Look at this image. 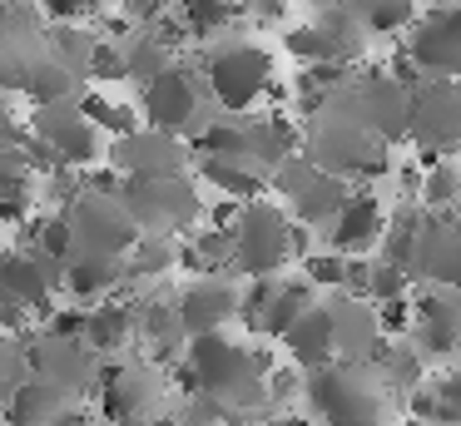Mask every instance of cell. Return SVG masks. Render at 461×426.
I'll use <instances>...</instances> for the list:
<instances>
[{
  "label": "cell",
  "mask_w": 461,
  "mask_h": 426,
  "mask_svg": "<svg viewBox=\"0 0 461 426\" xmlns=\"http://www.w3.org/2000/svg\"><path fill=\"white\" fill-rule=\"evenodd\" d=\"M308 402L328 426H377L387 412V382L367 362H328L308 372Z\"/></svg>",
  "instance_id": "obj_1"
},
{
  "label": "cell",
  "mask_w": 461,
  "mask_h": 426,
  "mask_svg": "<svg viewBox=\"0 0 461 426\" xmlns=\"http://www.w3.org/2000/svg\"><path fill=\"white\" fill-rule=\"evenodd\" d=\"M293 253V218L273 204H239L233 218V267L249 277H273Z\"/></svg>",
  "instance_id": "obj_2"
},
{
  "label": "cell",
  "mask_w": 461,
  "mask_h": 426,
  "mask_svg": "<svg viewBox=\"0 0 461 426\" xmlns=\"http://www.w3.org/2000/svg\"><path fill=\"white\" fill-rule=\"evenodd\" d=\"M120 204H124V213H130L134 228L159 233V238L189 228L194 218L203 213L199 188H194L184 174H174V178H124V184H120Z\"/></svg>",
  "instance_id": "obj_3"
},
{
  "label": "cell",
  "mask_w": 461,
  "mask_h": 426,
  "mask_svg": "<svg viewBox=\"0 0 461 426\" xmlns=\"http://www.w3.org/2000/svg\"><path fill=\"white\" fill-rule=\"evenodd\" d=\"M407 134L417 139V154L421 164L431 159H447L456 149L461 134V95H456V79H421L411 89V109H407Z\"/></svg>",
  "instance_id": "obj_4"
},
{
  "label": "cell",
  "mask_w": 461,
  "mask_h": 426,
  "mask_svg": "<svg viewBox=\"0 0 461 426\" xmlns=\"http://www.w3.org/2000/svg\"><path fill=\"white\" fill-rule=\"evenodd\" d=\"M209 85H213V99H219L229 114H243V109L273 85L268 50L249 45V40H233V45L213 50L209 55Z\"/></svg>",
  "instance_id": "obj_5"
},
{
  "label": "cell",
  "mask_w": 461,
  "mask_h": 426,
  "mask_svg": "<svg viewBox=\"0 0 461 426\" xmlns=\"http://www.w3.org/2000/svg\"><path fill=\"white\" fill-rule=\"evenodd\" d=\"M75 238V253H104V258H124L140 238V228L130 223L120 198H104V194H80L65 213Z\"/></svg>",
  "instance_id": "obj_6"
},
{
  "label": "cell",
  "mask_w": 461,
  "mask_h": 426,
  "mask_svg": "<svg viewBox=\"0 0 461 426\" xmlns=\"http://www.w3.org/2000/svg\"><path fill=\"white\" fill-rule=\"evenodd\" d=\"M273 184H278V194L293 204V213H298L303 228L328 223V218L338 213L342 204H348V178L322 174V168L308 164L303 154H288V159H283L278 174H273Z\"/></svg>",
  "instance_id": "obj_7"
},
{
  "label": "cell",
  "mask_w": 461,
  "mask_h": 426,
  "mask_svg": "<svg viewBox=\"0 0 461 426\" xmlns=\"http://www.w3.org/2000/svg\"><path fill=\"white\" fill-rule=\"evenodd\" d=\"M342 104H348V114L357 119V124L377 139V144L407 134L411 95L397 85V79H387V69H367L357 85H348V99H342Z\"/></svg>",
  "instance_id": "obj_8"
},
{
  "label": "cell",
  "mask_w": 461,
  "mask_h": 426,
  "mask_svg": "<svg viewBox=\"0 0 461 426\" xmlns=\"http://www.w3.org/2000/svg\"><path fill=\"white\" fill-rule=\"evenodd\" d=\"M407 59L431 79H451L461 69V10L451 5V0H441L437 10H427V15L417 20Z\"/></svg>",
  "instance_id": "obj_9"
},
{
  "label": "cell",
  "mask_w": 461,
  "mask_h": 426,
  "mask_svg": "<svg viewBox=\"0 0 461 426\" xmlns=\"http://www.w3.org/2000/svg\"><path fill=\"white\" fill-rule=\"evenodd\" d=\"M65 283V267L41 253H0V303L21 307V313H45L50 293Z\"/></svg>",
  "instance_id": "obj_10"
},
{
  "label": "cell",
  "mask_w": 461,
  "mask_h": 426,
  "mask_svg": "<svg viewBox=\"0 0 461 426\" xmlns=\"http://www.w3.org/2000/svg\"><path fill=\"white\" fill-rule=\"evenodd\" d=\"M322 313H328V332H332V357H342V362H367V367L382 357L387 337H382L377 317H372V307L362 297L338 293L332 303H322Z\"/></svg>",
  "instance_id": "obj_11"
},
{
  "label": "cell",
  "mask_w": 461,
  "mask_h": 426,
  "mask_svg": "<svg viewBox=\"0 0 461 426\" xmlns=\"http://www.w3.org/2000/svg\"><path fill=\"white\" fill-rule=\"evenodd\" d=\"M35 139L50 149V159L60 168H80V164H95L100 159V134L95 124L70 104H45L35 114Z\"/></svg>",
  "instance_id": "obj_12"
},
{
  "label": "cell",
  "mask_w": 461,
  "mask_h": 426,
  "mask_svg": "<svg viewBox=\"0 0 461 426\" xmlns=\"http://www.w3.org/2000/svg\"><path fill=\"white\" fill-rule=\"evenodd\" d=\"M169 307H174V322H179L184 342H189V337L219 332L229 317H239V287L229 277H194Z\"/></svg>",
  "instance_id": "obj_13"
},
{
  "label": "cell",
  "mask_w": 461,
  "mask_h": 426,
  "mask_svg": "<svg viewBox=\"0 0 461 426\" xmlns=\"http://www.w3.org/2000/svg\"><path fill=\"white\" fill-rule=\"evenodd\" d=\"M456 253H461V238H456L451 213H421L417 248H411V263H407V283L427 277L437 287H456V273H461Z\"/></svg>",
  "instance_id": "obj_14"
},
{
  "label": "cell",
  "mask_w": 461,
  "mask_h": 426,
  "mask_svg": "<svg viewBox=\"0 0 461 426\" xmlns=\"http://www.w3.org/2000/svg\"><path fill=\"white\" fill-rule=\"evenodd\" d=\"M100 416L114 426L134 421V416H149L159 382H154V367H104L100 376Z\"/></svg>",
  "instance_id": "obj_15"
},
{
  "label": "cell",
  "mask_w": 461,
  "mask_h": 426,
  "mask_svg": "<svg viewBox=\"0 0 461 426\" xmlns=\"http://www.w3.org/2000/svg\"><path fill=\"white\" fill-rule=\"evenodd\" d=\"M411 352L417 357H451L456 352V327H461V307L451 287H437V293H421V303L411 307Z\"/></svg>",
  "instance_id": "obj_16"
},
{
  "label": "cell",
  "mask_w": 461,
  "mask_h": 426,
  "mask_svg": "<svg viewBox=\"0 0 461 426\" xmlns=\"http://www.w3.org/2000/svg\"><path fill=\"white\" fill-rule=\"evenodd\" d=\"M114 164L130 178H174L184 168V144L174 134H159V129H134V134L114 139Z\"/></svg>",
  "instance_id": "obj_17"
},
{
  "label": "cell",
  "mask_w": 461,
  "mask_h": 426,
  "mask_svg": "<svg viewBox=\"0 0 461 426\" xmlns=\"http://www.w3.org/2000/svg\"><path fill=\"white\" fill-rule=\"evenodd\" d=\"M25 362H31V382H45L50 392H75V386H85V376H90V352H85L80 342H55V337H41V342L25 347Z\"/></svg>",
  "instance_id": "obj_18"
},
{
  "label": "cell",
  "mask_w": 461,
  "mask_h": 426,
  "mask_svg": "<svg viewBox=\"0 0 461 426\" xmlns=\"http://www.w3.org/2000/svg\"><path fill=\"white\" fill-rule=\"evenodd\" d=\"M194 109H199V95H194V79L184 75V69H164L159 79L144 85V119H149V129H159V134L184 129L194 119Z\"/></svg>",
  "instance_id": "obj_19"
},
{
  "label": "cell",
  "mask_w": 461,
  "mask_h": 426,
  "mask_svg": "<svg viewBox=\"0 0 461 426\" xmlns=\"http://www.w3.org/2000/svg\"><path fill=\"white\" fill-rule=\"evenodd\" d=\"M382 228H387V213H382V204L372 194H348V204L338 208V218H332V253L348 258V253H362V248H372L382 238Z\"/></svg>",
  "instance_id": "obj_20"
},
{
  "label": "cell",
  "mask_w": 461,
  "mask_h": 426,
  "mask_svg": "<svg viewBox=\"0 0 461 426\" xmlns=\"http://www.w3.org/2000/svg\"><path fill=\"white\" fill-rule=\"evenodd\" d=\"M283 347H288L293 367L298 372H318V367L332 362V332H328V313H322L318 303L308 307V313L298 317V322L283 332Z\"/></svg>",
  "instance_id": "obj_21"
},
{
  "label": "cell",
  "mask_w": 461,
  "mask_h": 426,
  "mask_svg": "<svg viewBox=\"0 0 461 426\" xmlns=\"http://www.w3.org/2000/svg\"><path fill=\"white\" fill-rule=\"evenodd\" d=\"M312 30H318V40H322L328 65L348 69L352 59H362V50H367V30H362V20L352 15V10H342V5H328L318 20H312Z\"/></svg>",
  "instance_id": "obj_22"
},
{
  "label": "cell",
  "mask_w": 461,
  "mask_h": 426,
  "mask_svg": "<svg viewBox=\"0 0 461 426\" xmlns=\"http://www.w3.org/2000/svg\"><path fill=\"white\" fill-rule=\"evenodd\" d=\"M65 283H70L75 297H104L124 283V258H104V253H75L65 263Z\"/></svg>",
  "instance_id": "obj_23"
},
{
  "label": "cell",
  "mask_w": 461,
  "mask_h": 426,
  "mask_svg": "<svg viewBox=\"0 0 461 426\" xmlns=\"http://www.w3.org/2000/svg\"><path fill=\"white\" fill-rule=\"evenodd\" d=\"M134 332V317L130 307L120 303V297H104L95 313H85V332H80V347L85 352H114V347H124Z\"/></svg>",
  "instance_id": "obj_24"
},
{
  "label": "cell",
  "mask_w": 461,
  "mask_h": 426,
  "mask_svg": "<svg viewBox=\"0 0 461 426\" xmlns=\"http://www.w3.org/2000/svg\"><path fill=\"white\" fill-rule=\"evenodd\" d=\"M65 412V396L50 392L45 382H21L11 396H5V426H50L55 416Z\"/></svg>",
  "instance_id": "obj_25"
},
{
  "label": "cell",
  "mask_w": 461,
  "mask_h": 426,
  "mask_svg": "<svg viewBox=\"0 0 461 426\" xmlns=\"http://www.w3.org/2000/svg\"><path fill=\"white\" fill-rule=\"evenodd\" d=\"M199 174H203V184L229 194L233 204H253L263 194V174L253 164H243V159H199Z\"/></svg>",
  "instance_id": "obj_26"
},
{
  "label": "cell",
  "mask_w": 461,
  "mask_h": 426,
  "mask_svg": "<svg viewBox=\"0 0 461 426\" xmlns=\"http://www.w3.org/2000/svg\"><path fill=\"white\" fill-rule=\"evenodd\" d=\"M194 154L199 159H243L249 164V124L229 119V124H209L203 134H194Z\"/></svg>",
  "instance_id": "obj_27"
},
{
  "label": "cell",
  "mask_w": 461,
  "mask_h": 426,
  "mask_svg": "<svg viewBox=\"0 0 461 426\" xmlns=\"http://www.w3.org/2000/svg\"><path fill=\"white\" fill-rule=\"evenodd\" d=\"M348 10L362 20L367 35H392L417 15V0H348Z\"/></svg>",
  "instance_id": "obj_28"
},
{
  "label": "cell",
  "mask_w": 461,
  "mask_h": 426,
  "mask_svg": "<svg viewBox=\"0 0 461 426\" xmlns=\"http://www.w3.org/2000/svg\"><path fill=\"white\" fill-rule=\"evenodd\" d=\"M308 307H312V287L303 283V277H298V283H278V293H273V307H268V317H263V332L283 342V332H288V327L298 322Z\"/></svg>",
  "instance_id": "obj_29"
},
{
  "label": "cell",
  "mask_w": 461,
  "mask_h": 426,
  "mask_svg": "<svg viewBox=\"0 0 461 426\" xmlns=\"http://www.w3.org/2000/svg\"><path fill=\"white\" fill-rule=\"evenodd\" d=\"M21 89L35 99V104H65V95L75 89V75L70 69H60L55 59H45V65H25V75H21Z\"/></svg>",
  "instance_id": "obj_30"
},
{
  "label": "cell",
  "mask_w": 461,
  "mask_h": 426,
  "mask_svg": "<svg viewBox=\"0 0 461 426\" xmlns=\"http://www.w3.org/2000/svg\"><path fill=\"white\" fill-rule=\"evenodd\" d=\"M164 69H174V55H169V45H164L159 35H140L130 50H124V79L149 85V79H159Z\"/></svg>",
  "instance_id": "obj_31"
},
{
  "label": "cell",
  "mask_w": 461,
  "mask_h": 426,
  "mask_svg": "<svg viewBox=\"0 0 461 426\" xmlns=\"http://www.w3.org/2000/svg\"><path fill=\"white\" fill-rule=\"evenodd\" d=\"M174 267V243L159 233H140L130 248V263H124V277H159Z\"/></svg>",
  "instance_id": "obj_32"
},
{
  "label": "cell",
  "mask_w": 461,
  "mask_h": 426,
  "mask_svg": "<svg viewBox=\"0 0 461 426\" xmlns=\"http://www.w3.org/2000/svg\"><path fill=\"white\" fill-rule=\"evenodd\" d=\"M41 30V15H35V0H5L0 5V50H21L25 40H35Z\"/></svg>",
  "instance_id": "obj_33"
},
{
  "label": "cell",
  "mask_w": 461,
  "mask_h": 426,
  "mask_svg": "<svg viewBox=\"0 0 461 426\" xmlns=\"http://www.w3.org/2000/svg\"><path fill=\"white\" fill-rule=\"evenodd\" d=\"M229 20H233L229 0H179V30H189V35H219Z\"/></svg>",
  "instance_id": "obj_34"
},
{
  "label": "cell",
  "mask_w": 461,
  "mask_h": 426,
  "mask_svg": "<svg viewBox=\"0 0 461 426\" xmlns=\"http://www.w3.org/2000/svg\"><path fill=\"white\" fill-rule=\"evenodd\" d=\"M421 208L427 213H451V204H456V168L441 159V164H431V168H421Z\"/></svg>",
  "instance_id": "obj_35"
},
{
  "label": "cell",
  "mask_w": 461,
  "mask_h": 426,
  "mask_svg": "<svg viewBox=\"0 0 461 426\" xmlns=\"http://www.w3.org/2000/svg\"><path fill=\"white\" fill-rule=\"evenodd\" d=\"M417 228H421V213L417 208H402V213L392 218V228H387V253H382V263H392L397 273H407L411 248H417Z\"/></svg>",
  "instance_id": "obj_36"
},
{
  "label": "cell",
  "mask_w": 461,
  "mask_h": 426,
  "mask_svg": "<svg viewBox=\"0 0 461 426\" xmlns=\"http://www.w3.org/2000/svg\"><path fill=\"white\" fill-rule=\"evenodd\" d=\"M80 114L95 124V134H100V129H110L114 139H124V134H134V129H140V124H134V109L110 104L104 95H85V99H80Z\"/></svg>",
  "instance_id": "obj_37"
},
{
  "label": "cell",
  "mask_w": 461,
  "mask_h": 426,
  "mask_svg": "<svg viewBox=\"0 0 461 426\" xmlns=\"http://www.w3.org/2000/svg\"><path fill=\"white\" fill-rule=\"evenodd\" d=\"M273 293H278V277H253L249 287L239 293V317L249 332H263V317L273 307Z\"/></svg>",
  "instance_id": "obj_38"
},
{
  "label": "cell",
  "mask_w": 461,
  "mask_h": 426,
  "mask_svg": "<svg viewBox=\"0 0 461 426\" xmlns=\"http://www.w3.org/2000/svg\"><path fill=\"white\" fill-rule=\"evenodd\" d=\"M25 347H31L25 337H0V392H5V396H11L21 382H31V376H25V372H31Z\"/></svg>",
  "instance_id": "obj_39"
},
{
  "label": "cell",
  "mask_w": 461,
  "mask_h": 426,
  "mask_svg": "<svg viewBox=\"0 0 461 426\" xmlns=\"http://www.w3.org/2000/svg\"><path fill=\"white\" fill-rule=\"evenodd\" d=\"M407 273H397V267L392 263H367V287H362V293H372V303H387V297H407Z\"/></svg>",
  "instance_id": "obj_40"
},
{
  "label": "cell",
  "mask_w": 461,
  "mask_h": 426,
  "mask_svg": "<svg viewBox=\"0 0 461 426\" xmlns=\"http://www.w3.org/2000/svg\"><path fill=\"white\" fill-rule=\"evenodd\" d=\"M342 263L338 253H303V283L308 287H342Z\"/></svg>",
  "instance_id": "obj_41"
},
{
  "label": "cell",
  "mask_w": 461,
  "mask_h": 426,
  "mask_svg": "<svg viewBox=\"0 0 461 426\" xmlns=\"http://www.w3.org/2000/svg\"><path fill=\"white\" fill-rule=\"evenodd\" d=\"M85 75L100 85V79H124V50L120 45H100L95 40V50H90V59H85Z\"/></svg>",
  "instance_id": "obj_42"
},
{
  "label": "cell",
  "mask_w": 461,
  "mask_h": 426,
  "mask_svg": "<svg viewBox=\"0 0 461 426\" xmlns=\"http://www.w3.org/2000/svg\"><path fill=\"white\" fill-rule=\"evenodd\" d=\"M283 45H288V55L298 59L303 69H308V65H328V55H322V40H318V30H312V25L288 30V35H283Z\"/></svg>",
  "instance_id": "obj_43"
},
{
  "label": "cell",
  "mask_w": 461,
  "mask_h": 426,
  "mask_svg": "<svg viewBox=\"0 0 461 426\" xmlns=\"http://www.w3.org/2000/svg\"><path fill=\"white\" fill-rule=\"evenodd\" d=\"M55 50H60L65 59H55L60 69H70V65H85L90 59V50H95V40L85 35V30H75V25H65L60 35H55Z\"/></svg>",
  "instance_id": "obj_44"
},
{
  "label": "cell",
  "mask_w": 461,
  "mask_h": 426,
  "mask_svg": "<svg viewBox=\"0 0 461 426\" xmlns=\"http://www.w3.org/2000/svg\"><path fill=\"white\" fill-rule=\"evenodd\" d=\"M25 168L11 149H0V198H31V184H25Z\"/></svg>",
  "instance_id": "obj_45"
},
{
  "label": "cell",
  "mask_w": 461,
  "mask_h": 426,
  "mask_svg": "<svg viewBox=\"0 0 461 426\" xmlns=\"http://www.w3.org/2000/svg\"><path fill=\"white\" fill-rule=\"evenodd\" d=\"M372 317H377L382 332H407V327H411L407 297H387V303H377V307H372Z\"/></svg>",
  "instance_id": "obj_46"
},
{
  "label": "cell",
  "mask_w": 461,
  "mask_h": 426,
  "mask_svg": "<svg viewBox=\"0 0 461 426\" xmlns=\"http://www.w3.org/2000/svg\"><path fill=\"white\" fill-rule=\"evenodd\" d=\"M80 332H85L80 307H70V313H50V332L45 337H55V342H80Z\"/></svg>",
  "instance_id": "obj_47"
},
{
  "label": "cell",
  "mask_w": 461,
  "mask_h": 426,
  "mask_svg": "<svg viewBox=\"0 0 461 426\" xmlns=\"http://www.w3.org/2000/svg\"><path fill=\"white\" fill-rule=\"evenodd\" d=\"M35 10H45V15L60 20V25H75V20L85 15V0H41Z\"/></svg>",
  "instance_id": "obj_48"
},
{
  "label": "cell",
  "mask_w": 461,
  "mask_h": 426,
  "mask_svg": "<svg viewBox=\"0 0 461 426\" xmlns=\"http://www.w3.org/2000/svg\"><path fill=\"white\" fill-rule=\"evenodd\" d=\"M50 198H55V204H75V188H80V178H75L70 174V168H60V164H55L50 168Z\"/></svg>",
  "instance_id": "obj_49"
},
{
  "label": "cell",
  "mask_w": 461,
  "mask_h": 426,
  "mask_svg": "<svg viewBox=\"0 0 461 426\" xmlns=\"http://www.w3.org/2000/svg\"><path fill=\"white\" fill-rule=\"evenodd\" d=\"M283 15H288V0H253V20L263 25H278Z\"/></svg>",
  "instance_id": "obj_50"
},
{
  "label": "cell",
  "mask_w": 461,
  "mask_h": 426,
  "mask_svg": "<svg viewBox=\"0 0 461 426\" xmlns=\"http://www.w3.org/2000/svg\"><path fill=\"white\" fill-rule=\"evenodd\" d=\"M21 124H15V119H11V109H5V104H0V149H11V144H21Z\"/></svg>",
  "instance_id": "obj_51"
},
{
  "label": "cell",
  "mask_w": 461,
  "mask_h": 426,
  "mask_svg": "<svg viewBox=\"0 0 461 426\" xmlns=\"http://www.w3.org/2000/svg\"><path fill=\"white\" fill-rule=\"evenodd\" d=\"M124 10H130V20H154L164 10V0H124Z\"/></svg>",
  "instance_id": "obj_52"
},
{
  "label": "cell",
  "mask_w": 461,
  "mask_h": 426,
  "mask_svg": "<svg viewBox=\"0 0 461 426\" xmlns=\"http://www.w3.org/2000/svg\"><path fill=\"white\" fill-rule=\"evenodd\" d=\"M25 218V198H0V223H21Z\"/></svg>",
  "instance_id": "obj_53"
},
{
  "label": "cell",
  "mask_w": 461,
  "mask_h": 426,
  "mask_svg": "<svg viewBox=\"0 0 461 426\" xmlns=\"http://www.w3.org/2000/svg\"><path fill=\"white\" fill-rule=\"evenodd\" d=\"M263 426H308V416H278V421H263Z\"/></svg>",
  "instance_id": "obj_54"
},
{
  "label": "cell",
  "mask_w": 461,
  "mask_h": 426,
  "mask_svg": "<svg viewBox=\"0 0 461 426\" xmlns=\"http://www.w3.org/2000/svg\"><path fill=\"white\" fill-rule=\"evenodd\" d=\"M397 426H421V421H411V416H407V421H397Z\"/></svg>",
  "instance_id": "obj_55"
},
{
  "label": "cell",
  "mask_w": 461,
  "mask_h": 426,
  "mask_svg": "<svg viewBox=\"0 0 461 426\" xmlns=\"http://www.w3.org/2000/svg\"><path fill=\"white\" fill-rule=\"evenodd\" d=\"M90 5H104V0H85V10H90Z\"/></svg>",
  "instance_id": "obj_56"
}]
</instances>
